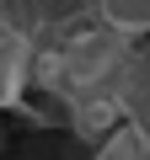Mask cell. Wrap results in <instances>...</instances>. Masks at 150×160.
Wrapping results in <instances>:
<instances>
[{"mask_svg":"<svg viewBox=\"0 0 150 160\" xmlns=\"http://www.w3.org/2000/svg\"><path fill=\"white\" fill-rule=\"evenodd\" d=\"M134 38L129 32H118V27H91V32H81L75 43H64L48 64H43V75H48V86H54V96L59 102H70V107H81V102H97V96H118V75H123V64L134 59Z\"/></svg>","mask_w":150,"mask_h":160,"instance_id":"obj_1","label":"cell"},{"mask_svg":"<svg viewBox=\"0 0 150 160\" xmlns=\"http://www.w3.org/2000/svg\"><path fill=\"white\" fill-rule=\"evenodd\" d=\"M97 11L107 27H118L129 38H150V0H97Z\"/></svg>","mask_w":150,"mask_h":160,"instance_id":"obj_4","label":"cell"},{"mask_svg":"<svg viewBox=\"0 0 150 160\" xmlns=\"http://www.w3.org/2000/svg\"><path fill=\"white\" fill-rule=\"evenodd\" d=\"M0 38H6V27H0Z\"/></svg>","mask_w":150,"mask_h":160,"instance_id":"obj_5","label":"cell"},{"mask_svg":"<svg viewBox=\"0 0 150 160\" xmlns=\"http://www.w3.org/2000/svg\"><path fill=\"white\" fill-rule=\"evenodd\" d=\"M91 160H150V139H145V128H139L134 118H123V123L97 144Z\"/></svg>","mask_w":150,"mask_h":160,"instance_id":"obj_3","label":"cell"},{"mask_svg":"<svg viewBox=\"0 0 150 160\" xmlns=\"http://www.w3.org/2000/svg\"><path fill=\"white\" fill-rule=\"evenodd\" d=\"M27 80H32V43L6 27V38H0V107H16Z\"/></svg>","mask_w":150,"mask_h":160,"instance_id":"obj_2","label":"cell"},{"mask_svg":"<svg viewBox=\"0 0 150 160\" xmlns=\"http://www.w3.org/2000/svg\"><path fill=\"white\" fill-rule=\"evenodd\" d=\"M145 48H150V43H145Z\"/></svg>","mask_w":150,"mask_h":160,"instance_id":"obj_6","label":"cell"}]
</instances>
